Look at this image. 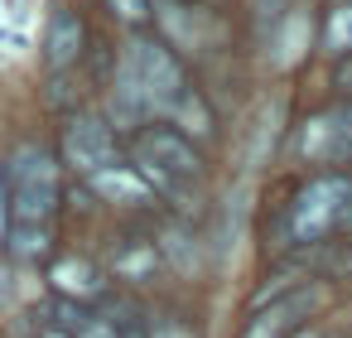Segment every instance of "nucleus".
Returning <instances> with one entry per match:
<instances>
[{"label":"nucleus","instance_id":"f257e3e1","mask_svg":"<svg viewBox=\"0 0 352 338\" xmlns=\"http://www.w3.org/2000/svg\"><path fill=\"white\" fill-rule=\"evenodd\" d=\"M6 198H10L15 222L49 227V218L58 208V165H54V155L39 150V145H20L6 165Z\"/></svg>","mask_w":352,"mask_h":338},{"label":"nucleus","instance_id":"f03ea898","mask_svg":"<svg viewBox=\"0 0 352 338\" xmlns=\"http://www.w3.org/2000/svg\"><path fill=\"white\" fill-rule=\"evenodd\" d=\"M347 203H352V179H347V174H323V179H314V184L294 198V208H289V232H294V242H318L328 227L342 222Z\"/></svg>","mask_w":352,"mask_h":338},{"label":"nucleus","instance_id":"7ed1b4c3","mask_svg":"<svg viewBox=\"0 0 352 338\" xmlns=\"http://www.w3.org/2000/svg\"><path fill=\"white\" fill-rule=\"evenodd\" d=\"M126 63H131V73H135L140 97H145L150 112H174V102L188 92L179 59H174L164 44H155V39H135L131 54H126Z\"/></svg>","mask_w":352,"mask_h":338},{"label":"nucleus","instance_id":"20e7f679","mask_svg":"<svg viewBox=\"0 0 352 338\" xmlns=\"http://www.w3.org/2000/svg\"><path fill=\"white\" fill-rule=\"evenodd\" d=\"M63 160L78 169V174H102V169H111L116 165V131H111V121H102V116H73L68 126H63Z\"/></svg>","mask_w":352,"mask_h":338},{"label":"nucleus","instance_id":"39448f33","mask_svg":"<svg viewBox=\"0 0 352 338\" xmlns=\"http://www.w3.org/2000/svg\"><path fill=\"white\" fill-rule=\"evenodd\" d=\"M323 299H328V285H294L289 295L256 309L246 338H294V333H304V319L314 309H323Z\"/></svg>","mask_w":352,"mask_h":338},{"label":"nucleus","instance_id":"423d86ee","mask_svg":"<svg viewBox=\"0 0 352 338\" xmlns=\"http://www.w3.org/2000/svg\"><path fill=\"white\" fill-rule=\"evenodd\" d=\"M299 155L314 160V165H342V160H352V102L309 116L304 131H299Z\"/></svg>","mask_w":352,"mask_h":338},{"label":"nucleus","instance_id":"0eeeda50","mask_svg":"<svg viewBox=\"0 0 352 338\" xmlns=\"http://www.w3.org/2000/svg\"><path fill=\"white\" fill-rule=\"evenodd\" d=\"M135 165H145V169H160L164 179H174V184H188V179H198V169H203V160L193 155V145H188V136H179V131H140V140H135Z\"/></svg>","mask_w":352,"mask_h":338},{"label":"nucleus","instance_id":"6e6552de","mask_svg":"<svg viewBox=\"0 0 352 338\" xmlns=\"http://www.w3.org/2000/svg\"><path fill=\"white\" fill-rule=\"evenodd\" d=\"M87 184H92V193H102L107 203H150V193H155V189L140 179L135 165H111V169L92 174Z\"/></svg>","mask_w":352,"mask_h":338},{"label":"nucleus","instance_id":"1a4fd4ad","mask_svg":"<svg viewBox=\"0 0 352 338\" xmlns=\"http://www.w3.org/2000/svg\"><path fill=\"white\" fill-rule=\"evenodd\" d=\"M49 280L58 285V295L68 299V304H78V299H97L107 285H102V271L92 266V261H82V256H68V261H58L54 271H49Z\"/></svg>","mask_w":352,"mask_h":338},{"label":"nucleus","instance_id":"9d476101","mask_svg":"<svg viewBox=\"0 0 352 338\" xmlns=\"http://www.w3.org/2000/svg\"><path fill=\"white\" fill-rule=\"evenodd\" d=\"M145 116H150V107H145V97H140V83H135L131 63L121 59L116 83H111V126H140Z\"/></svg>","mask_w":352,"mask_h":338},{"label":"nucleus","instance_id":"9b49d317","mask_svg":"<svg viewBox=\"0 0 352 338\" xmlns=\"http://www.w3.org/2000/svg\"><path fill=\"white\" fill-rule=\"evenodd\" d=\"M78 54H82V20L63 10L49 25V68H68L78 63Z\"/></svg>","mask_w":352,"mask_h":338},{"label":"nucleus","instance_id":"f8f14e48","mask_svg":"<svg viewBox=\"0 0 352 338\" xmlns=\"http://www.w3.org/2000/svg\"><path fill=\"white\" fill-rule=\"evenodd\" d=\"M160 251L169 256V266H174L179 275H193V271L203 266L198 237H193V232H184V227H164V232H160Z\"/></svg>","mask_w":352,"mask_h":338},{"label":"nucleus","instance_id":"ddd939ff","mask_svg":"<svg viewBox=\"0 0 352 338\" xmlns=\"http://www.w3.org/2000/svg\"><path fill=\"white\" fill-rule=\"evenodd\" d=\"M304 44H309V10H294V15L280 25V34H275V49H280V54H275V63H280V68H289V63L304 54Z\"/></svg>","mask_w":352,"mask_h":338},{"label":"nucleus","instance_id":"4468645a","mask_svg":"<svg viewBox=\"0 0 352 338\" xmlns=\"http://www.w3.org/2000/svg\"><path fill=\"white\" fill-rule=\"evenodd\" d=\"M169 116H174L188 136H212V112H208V102H203L198 92H184V97L174 102ZM184 131H179V136H184Z\"/></svg>","mask_w":352,"mask_h":338},{"label":"nucleus","instance_id":"2eb2a0df","mask_svg":"<svg viewBox=\"0 0 352 338\" xmlns=\"http://www.w3.org/2000/svg\"><path fill=\"white\" fill-rule=\"evenodd\" d=\"M6 242L20 251V256H44L49 251V227H39V222H10V232H6Z\"/></svg>","mask_w":352,"mask_h":338},{"label":"nucleus","instance_id":"dca6fc26","mask_svg":"<svg viewBox=\"0 0 352 338\" xmlns=\"http://www.w3.org/2000/svg\"><path fill=\"white\" fill-rule=\"evenodd\" d=\"M323 49H328V54H347V49H352V0H342V6L328 15Z\"/></svg>","mask_w":352,"mask_h":338},{"label":"nucleus","instance_id":"f3484780","mask_svg":"<svg viewBox=\"0 0 352 338\" xmlns=\"http://www.w3.org/2000/svg\"><path fill=\"white\" fill-rule=\"evenodd\" d=\"M116 271L131 275V280L150 275V271H155V242H135V246H126V251L116 256Z\"/></svg>","mask_w":352,"mask_h":338},{"label":"nucleus","instance_id":"a211bd4d","mask_svg":"<svg viewBox=\"0 0 352 338\" xmlns=\"http://www.w3.org/2000/svg\"><path fill=\"white\" fill-rule=\"evenodd\" d=\"M111 10H116L121 20H131V25H140V20L150 15V0H111Z\"/></svg>","mask_w":352,"mask_h":338},{"label":"nucleus","instance_id":"6ab92c4d","mask_svg":"<svg viewBox=\"0 0 352 338\" xmlns=\"http://www.w3.org/2000/svg\"><path fill=\"white\" fill-rule=\"evenodd\" d=\"M78 338H116V324H111V319H87V324L78 328Z\"/></svg>","mask_w":352,"mask_h":338},{"label":"nucleus","instance_id":"aec40b11","mask_svg":"<svg viewBox=\"0 0 352 338\" xmlns=\"http://www.w3.org/2000/svg\"><path fill=\"white\" fill-rule=\"evenodd\" d=\"M150 338H193V333H188L184 324H155V328H150Z\"/></svg>","mask_w":352,"mask_h":338},{"label":"nucleus","instance_id":"412c9836","mask_svg":"<svg viewBox=\"0 0 352 338\" xmlns=\"http://www.w3.org/2000/svg\"><path fill=\"white\" fill-rule=\"evenodd\" d=\"M10 232V198H6V174H0V242Z\"/></svg>","mask_w":352,"mask_h":338},{"label":"nucleus","instance_id":"4be33fe9","mask_svg":"<svg viewBox=\"0 0 352 338\" xmlns=\"http://www.w3.org/2000/svg\"><path fill=\"white\" fill-rule=\"evenodd\" d=\"M333 87H338V92H347V97H352V59H347V63H342V68H338V73H333Z\"/></svg>","mask_w":352,"mask_h":338},{"label":"nucleus","instance_id":"5701e85b","mask_svg":"<svg viewBox=\"0 0 352 338\" xmlns=\"http://www.w3.org/2000/svg\"><path fill=\"white\" fill-rule=\"evenodd\" d=\"M39 338H73V333H63V328H54V324H49V328H44Z\"/></svg>","mask_w":352,"mask_h":338},{"label":"nucleus","instance_id":"b1692460","mask_svg":"<svg viewBox=\"0 0 352 338\" xmlns=\"http://www.w3.org/2000/svg\"><path fill=\"white\" fill-rule=\"evenodd\" d=\"M342 222H347V227H352V203H347V213H342Z\"/></svg>","mask_w":352,"mask_h":338},{"label":"nucleus","instance_id":"393cba45","mask_svg":"<svg viewBox=\"0 0 352 338\" xmlns=\"http://www.w3.org/2000/svg\"><path fill=\"white\" fill-rule=\"evenodd\" d=\"M294 338H318V333H309V328H304V333H294Z\"/></svg>","mask_w":352,"mask_h":338}]
</instances>
